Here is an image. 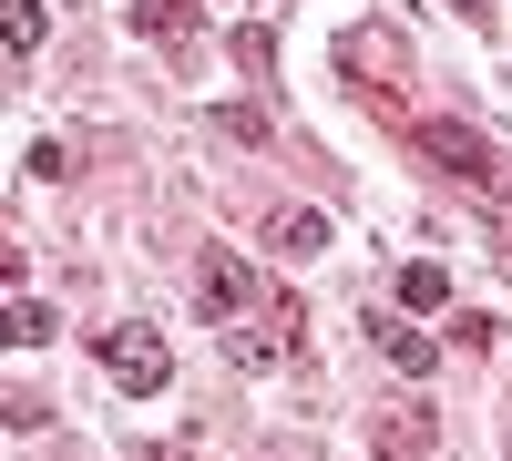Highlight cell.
Listing matches in <instances>:
<instances>
[{
	"label": "cell",
	"instance_id": "6da1fadb",
	"mask_svg": "<svg viewBox=\"0 0 512 461\" xmlns=\"http://www.w3.org/2000/svg\"><path fill=\"white\" fill-rule=\"evenodd\" d=\"M420 154H431L451 185H472L482 205H502V195H512V154H502V144H482L472 123H420Z\"/></svg>",
	"mask_w": 512,
	"mask_h": 461
},
{
	"label": "cell",
	"instance_id": "7a4b0ae2",
	"mask_svg": "<svg viewBox=\"0 0 512 461\" xmlns=\"http://www.w3.org/2000/svg\"><path fill=\"white\" fill-rule=\"evenodd\" d=\"M103 369H113V390H123V400H154L164 380H175V349H164V328L113 318V328H103Z\"/></svg>",
	"mask_w": 512,
	"mask_h": 461
},
{
	"label": "cell",
	"instance_id": "3957f363",
	"mask_svg": "<svg viewBox=\"0 0 512 461\" xmlns=\"http://www.w3.org/2000/svg\"><path fill=\"white\" fill-rule=\"evenodd\" d=\"M297 318H308L297 298H267V308L226 318L216 339H226V359H236V369H287V359H297Z\"/></svg>",
	"mask_w": 512,
	"mask_h": 461
},
{
	"label": "cell",
	"instance_id": "277c9868",
	"mask_svg": "<svg viewBox=\"0 0 512 461\" xmlns=\"http://www.w3.org/2000/svg\"><path fill=\"white\" fill-rule=\"evenodd\" d=\"M369 461H441V421H431V400H390L369 421Z\"/></svg>",
	"mask_w": 512,
	"mask_h": 461
},
{
	"label": "cell",
	"instance_id": "5b68a950",
	"mask_svg": "<svg viewBox=\"0 0 512 461\" xmlns=\"http://www.w3.org/2000/svg\"><path fill=\"white\" fill-rule=\"evenodd\" d=\"M195 298H205V318H246V308H267V287H256L246 277V257H226V246H205V257H195Z\"/></svg>",
	"mask_w": 512,
	"mask_h": 461
},
{
	"label": "cell",
	"instance_id": "8992f818",
	"mask_svg": "<svg viewBox=\"0 0 512 461\" xmlns=\"http://www.w3.org/2000/svg\"><path fill=\"white\" fill-rule=\"evenodd\" d=\"M359 328H369V349L390 359L400 380H431V369H441V339H431V328H410V318H379V308H369Z\"/></svg>",
	"mask_w": 512,
	"mask_h": 461
},
{
	"label": "cell",
	"instance_id": "52a82bcc",
	"mask_svg": "<svg viewBox=\"0 0 512 461\" xmlns=\"http://www.w3.org/2000/svg\"><path fill=\"white\" fill-rule=\"evenodd\" d=\"M123 21H134L144 41H195L205 31V0H123Z\"/></svg>",
	"mask_w": 512,
	"mask_h": 461
},
{
	"label": "cell",
	"instance_id": "ba28073f",
	"mask_svg": "<svg viewBox=\"0 0 512 461\" xmlns=\"http://www.w3.org/2000/svg\"><path fill=\"white\" fill-rule=\"evenodd\" d=\"M318 246H338V236H328V216H318V205H287V216L267 226V257H318Z\"/></svg>",
	"mask_w": 512,
	"mask_h": 461
},
{
	"label": "cell",
	"instance_id": "9c48e42d",
	"mask_svg": "<svg viewBox=\"0 0 512 461\" xmlns=\"http://www.w3.org/2000/svg\"><path fill=\"white\" fill-rule=\"evenodd\" d=\"M52 328H62V318L41 308L31 287H11V308H0V339H11V349H52Z\"/></svg>",
	"mask_w": 512,
	"mask_h": 461
},
{
	"label": "cell",
	"instance_id": "30bf717a",
	"mask_svg": "<svg viewBox=\"0 0 512 461\" xmlns=\"http://www.w3.org/2000/svg\"><path fill=\"white\" fill-rule=\"evenodd\" d=\"M400 308H420V318H431V308H451V267H431V257H420V267H400Z\"/></svg>",
	"mask_w": 512,
	"mask_h": 461
},
{
	"label": "cell",
	"instance_id": "8fae6325",
	"mask_svg": "<svg viewBox=\"0 0 512 461\" xmlns=\"http://www.w3.org/2000/svg\"><path fill=\"white\" fill-rule=\"evenodd\" d=\"M205 134H226V144H277L267 113H246V103H216V113H205Z\"/></svg>",
	"mask_w": 512,
	"mask_h": 461
},
{
	"label": "cell",
	"instance_id": "7c38bea8",
	"mask_svg": "<svg viewBox=\"0 0 512 461\" xmlns=\"http://www.w3.org/2000/svg\"><path fill=\"white\" fill-rule=\"evenodd\" d=\"M41 31H52V21H41V0H11V62L41 52Z\"/></svg>",
	"mask_w": 512,
	"mask_h": 461
},
{
	"label": "cell",
	"instance_id": "4fadbf2b",
	"mask_svg": "<svg viewBox=\"0 0 512 461\" xmlns=\"http://www.w3.org/2000/svg\"><path fill=\"white\" fill-rule=\"evenodd\" d=\"M21 175H41V185H52V175H72V154H62L52 134H31V144H21Z\"/></svg>",
	"mask_w": 512,
	"mask_h": 461
},
{
	"label": "cell",
	"instance_id": "5bb4252c",
	"mask_svg": "<svg viewBox=\"0 0 512 461\" xmlns=\"http://www.w3.org/2000/svg\"><path fill=\"white\" fill-rule=\"evenodd\" d=\"M451 11H461V21H482V11H492V0H451Z\"/></svg>",
	"mask_w": 512,
	"mask_h": 461
},
{
	"label": "cell",
	"instance_id": "9a60e30c",
	"mask_svg": "<svg viewBox=\"0 0 512 461\" xmlns=\"http://www.w3.org/2000/svg\"><path fill=\"white\" fill-rule=\"evenodd\" d=\"M154 461H185V451H154Z\"/></svg>",
	"mask_w": 512,
	"mask_h": 461
}]
</instances>
